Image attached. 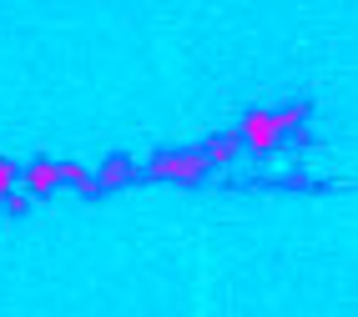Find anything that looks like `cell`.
<instances>
[{"label":"cell","mask_w":358,"mask_h":317,"mask_svg":"<svg viewBox=\"0 0 358 317\" xmlns=\"http://www.w3.org/2000/svg\"><path fill=\"white\" fill-rule=\"evenodd\" d=\"M273 121H278V131H282V141H303V136H298V126L308 121V101H293V106H282V111H273Z\"/></svg>","instance_id":"obj_6"},{"label":"cell","mask_w":358,"mask_h":317,"mask_svg":"<svg viewBox=\"0 0 358 317\" xmlns=\"http://www.w3.org/2000/svg\"><path fill=\"white\" fill-rule=\"evenodd\" d=\"M237 152H243V136H237V131H217V136L202 146L207 166H232V161H237Z\"/></svg>","instance_id":"obj_5"},{"label":"cell","mask_w":358,"mask_h":317,"mask_svg":"<svg viewBox=\"0 0 358 317\" xmlns=\"http://www.w3.org/2000/svg\"><path fill=\"white\" fill-rule=\"evenodd\" d=\"M10 186H15V161H10V156H0V197H6Z\"/></svg>","instance_id":"obj_7"},{"label":"cell","mask_w":358,"mask_h":317,"mask_svg":"<svg viewBox=\"0 0 358 317\" xmlns=\"http://www.w3.org/2000/svg\"><path fill=\"white\" fill-rule=\"evenodd\" d=\"M207 172H212V166H207L202 152H162V156L147 166L152 182H202Z\"/></svg>","instance_id":"obj_1"},{"label":"cell","mask_w":358,"mask_h":317,"mask_svg":"<svg viewBox=\"0 0 358 317\" xmlns=\"http://www.w3.org/2000/svg\"><path fill=\"white\" fill-rule=\"evenodd\" d=\"M131 182H136V161H131V156H111V161H101V172H96V186H101V191L131 186Z\"/></svg>","instance_id":"obj_4"},{"label":"cell","mask_w":358,"mask_h":317,"mask_svg":"<svg viewBox=\"0 0 358 317\" xmlns=\"http://www.w3.org/2000/svg\"><path fill=\"white\" fill-rule=\"evenodd\" d=\"M15 186H26L31 197H51V191L61 186V182H56V161H31L26 177H15Z\"/></svg>","instance_id":"obj_3"},{"label":"cell","mask_w":358,"mask_h":317,"mask_svg":"<svg viewBox=\"0 0 358 317\" xmlns=\"http://www.w3.org/2000/svg\"><path fill=\"white\" fill-rule=\"evenodd\" d=\"M237 136H243V146H252V152H273V146H282V131L273 111H248V121L237 126Z\"/></svg>","instance_id":"obj_2"}]
</instances>
